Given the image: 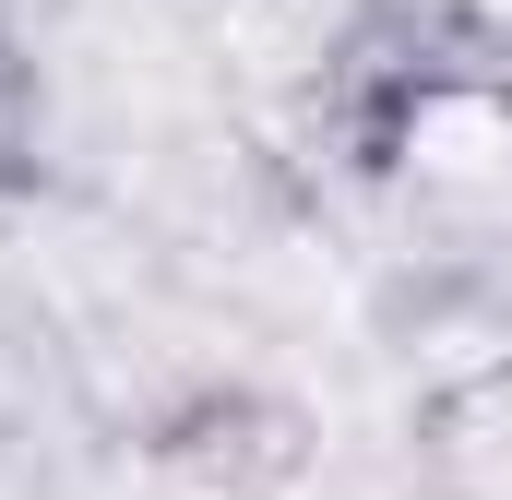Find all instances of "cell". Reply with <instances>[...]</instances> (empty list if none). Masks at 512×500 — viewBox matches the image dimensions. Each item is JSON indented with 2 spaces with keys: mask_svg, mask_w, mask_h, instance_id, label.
Listing matches in <instances>:
<instances>
[{
  "mask_svg": "<svg viewBox=\"0 0 512 500\" xmlns=\"http://www.w3.org/2000/svg\"><path fill=\"white\" fill-rule=\"evenodd\" d=\"M417 453H429L441 500H512V358L477 370V381H453L417 417Z\"/></svg>",
  "mask_w": 512,
  "mask_h": 500,
  "instance_id": "obj_1",
  "label": "cell"
}]
</instances>
